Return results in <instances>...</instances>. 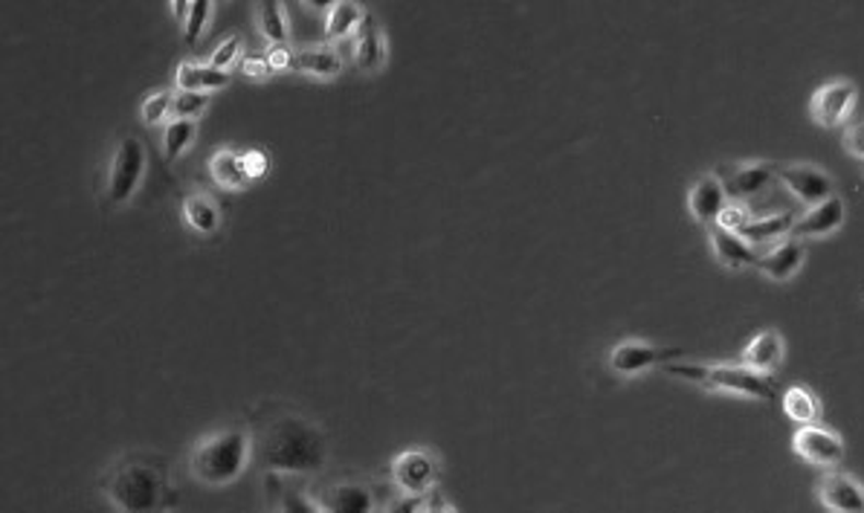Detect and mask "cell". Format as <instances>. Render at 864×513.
Here are the masks:
<instances>
[{
	"label": "cell",
	"mask_w": 864,
	"mask_h": 513,
	"mask_svg": "<svg viewBox=\"0 0 864 513\" xmlns=\"http://www.w3.org/2000/svg\"><path fill=\"white\" fill-rule=\"evenodd\" d=\"M778 180V172H774V163H743V166L734 168V174L725 183V191H728V200H748L757 198L760 191L769 189V183Z\"/></svg>",
	"instance_id": "cell-23"
},
{
	"label": "cell",
	"mask_w": 864,
	"mask_h": 513,
	"mask_svg": "<svg viewBox=\"0 0 864 513\" xmlns=\"http://www.w3.org/2000/svg\"><path fill=\"white\" fill-rule=\"evenodd\" d=\"M424 505H427L424 497H407V493H398V497L389 499V502H386L377 513H424Z\"/></svg>",
	"instance_id": "cell-35"
},
{
	"label": "cell",
	"mask_w": 864,
	"mask_h": 513,
	"mask_svg": "<svg viewBox=\"0 0 864 513\" xmlns=\"http://www.w3.org/2000/svg\"><path fill=\"white\" fill-rule=\"evenodd\" d=\"M256 26L270 47H288L291 26H288V12H284L282 3H258Z\"/></svg>",
	"instance_id": "cell-27"
},
{
	"label": "cell",
	"mask_w": 864,
	"mask_h": 513,
	"mask_svg": "<svg viewBox=\"0 0 864 513\" xmlns=\"http://www.w3.org/2000/svg\"><path fill=\"white\" fill-rule=\"evenodd\" d=\"M386 56H389V47H386V35H383L381 24L374 21L372 15L363 21L360 33L354 35V67L360 73H377L386 65Z\"/></svg>",
	"instance_id": "cell-19"
},
{
	"label": "cell",
	"mask_w": 864,
	"mask_h": 513,
	"mask_svg": "<svg viewBox=\"0 0 864 513\" xmlns=\"http://www.w3.org/2000/svg\"><path fill=\"white\" fill-rule=\"evenodd\" d=\"M209 108V93H184L175 91V105H172V119H189L198 123Z\"/></svg>",
	"instance_id": "cell-32"
},
{
	"label": "cell",
	"mask_w": 864,
	"mask_h": 513,
	"mask_svg": "<svg viewBox=\"0 0 864 513\" xmlns=\"http://www.w3.org/2000/svg\"><path fill=\"white\" fill-rule=\"evenodd\" d=\"M100 490L119 513H166L172 497L168 462L154 453H128L105 470Z\"/></svg>",
	"instance_id": "cell-2"
},
{
	"label": "cell",
	"mask_w": 864,
	"mask_h": 513,
	"mask_svg": "<svg viewBox=\"0 0 864 513\" xmlns=\"http://www.w3.org/2000/svg\"><path fill=\"white\" fill-rule=\"evenodd\" d=\"M662 372L679 381H690L697 386H705L711 392H725V395H743V398L772 400L778 395V383L766 374H757L746 365H725V363H667Z\"/></svg>",
	"instance_id": "cell-4"
},
{
	"label": "cell",
	"mask_w": 864,
	"mask_h": 513,
	"mask_svg": "<svg viewBox=\"0 0 864 513\" xmlns=\"http://www.w3.org/2000/svg\"><path fill=\"white\" fill-rule=\"evenodd\" d=\"M844 149H848V154H853V158H859L864 163V119L862 123L848 125V131H844Z\"/></svg>",
	"instance_id": "cell-36"
},
{
	"label": "cell",
	"mask_w": 864,
	"mask_h": 513,
	"mask_svg": "<svg viewBox=\"0 0 864 513\" xmlns=\"http://www.w3.org/2000/svg\"><path fill=\"white\" fill-rule=\"evenodd\" d=\"M253 464V439L247 427L209 432L191 447L189 473L203 488H230Z\"/></svg>",
	"instance_id": "cell-3"
},
{
	"label": "cell",
	"mask_w": 864,
	"mask_h": 513,
	"mask_svg": "<svg viewBox=\"0 0 864 513\" xmlns=\"http://www.w3.org/2000/svg\"><path fill=\"white\" fill-rule=\"evenodd\" d=\"M244 158H247V168H249V174H253V180H256V177H261V174L267 172V154H265V151H244Z\"/></svg>",
	"instance_id": "cell-38"
},
{
	"label": "cell",
	"mask_w": 864,
	"mask_h": 513,
	"mask_svg": "<svg viewBox=\"0 0 864 513\" xmlns=\"http://www.w3.org/2000/svg\"><path fill=\"white\" fill-rule=\"evenodd\" d=\"M806 261V247L804 241L798 238H783L781 244H774L766 253H760L757 270L769 279V282H790L792 276H798V270Z\"/></svg>",
	"instance_id": "cell-14"
},
{
	"label": "cell",
	"mask_w": 864,
	"mask_h": 513,
	"mask_svg": "<svg viewBox=\"0 0 864 513\" xmlns=\"http://www.w3.org/2000/svg\"><path fill=\"white\" fill-rule=\"evenodd\" d=\"M681 357L679 348H658L644 340H623L618 342L607 357V369L618 377H635L650 369H662L667 363H676Z\"/></svg>",
	"instance_id": "cell-7"
},
{
	"label": "cell",
	"mask_w": 864,
	"mask_h": 513,
	"mask_svg": "<svg viewBox=\"0 0 864 513\" xmlns=\"http://www.w3.org/2000/svg\"><path fill=\"white\" fill-rule=\"evenodd\" d=\"M856 84L848 82V79H839V82H827L813 93L809 114H813V123L821 125V128H839L856 110Z\"/></svg>",
	"instance_id": "cell-9"
},
{
	"label": "cell",
	"mask_w": 864,
	"mask_h": 513,
	"mask_svg": "<svg viewBox=\"0 0 864 513\" xmlns=\"http://www.w3.org/2000/svg\"><path fill=\"white\" fill-rule=\"evenodd\" d=\"M267 485L273 490L276 513H325L316 499H311L308 493H302L300 488H293L288 481L267 476Z\"/></svg>",
	"instance_id": "cell-28"
},
{
	"label": "cell",
	"mask_w": 864,
	"mask_h": 513,
	"mask_svg": "<svg viewBox=\"0 0 864 513\" xmlns=\"http://www.w3.org/2000/svg\"><path fill=\"white\" fill-rule=\"evenodd\" d=\"M189 9H191L189 0H175V3H172V15L177 18V24H180V26L186 24V18H189Z\"/></svg>",
	"instance_id": "cell-40"
},
{
	"label": "cell",
	"mask_w": 864,
	"mask_h": 513,
	"mask_svg": "<svg viewBox=\"0 0 864 513\" xmlns=\"http://www.w3.org/2000/svg\"><path fill=\"white\" fill-rule=\"evenodd\" d=\"M783 412H786L790 421L801 423V427H809V423L821 418V404H818V398L806 386H790V389L783 392Z\"/></svg>",
	"instance_id": "cell-29"
},
{
	"label": "cell",
	"mask_w": 864,
	"mask_h": 513,
	"mask_svg": "<svg viewBox=\"0 0 864 513\" xmlns=\"http://www.w3.org/2000/svg\"><path fill=\"white\" fill-rule=\"evenodd\" d=\"M424 513H458V511L453 505H449L447 499L441 497V493H432V497L427 499Z\"/></svg>",
	"instance_id": "cell-39"
},
{
	"label": "cell",
	"mask_w": 864,
	"mask_h": 513,
	"mask_svg": "<svg viewBox=\"0 0 864 513\" xmlns=\"http://www.w3.org/2000/svg\"><path fill=\"white\" fill-rule=\"evenodd\" d=\"M233 82L230 70H218L209 61H180L175 70V91L215 93Z\"/></svg>",
	"instance_id": "cell-20"
},
{
	"label": "cell",
	"mask_w": 864,
	"mask_h": 513,
	"mask_svg": "<svg viewBox=\"0 0 864 513\" xmlns=\"http://www.w3.org/2000/svg\"><path fill=\"white\" fill-rule=\"evenodd\" d=\"M783 354H786V346H783L781 334L760 331L755 340L743 348V365L769 377V374H774L783 365Z\"/></svg>",
	"instance_id": "cell-21"
},
{
	"label": "cell",
	"mask_w": 864,
	"mask_h": 513,
	"mask_svg": "<svg viewBox=\"0 0 864 513\" xmlns=\"http://www.w3.org/2000/svg\"><path fill=\"white\" fill-rule=\"evenodd\" d=\"M748 218H751V215H748V209L743 207L740 200H728V203H725V209H723V215H720V221H716V226L737 232L743 224H746Z\"/></svg>",
	"instance_id": "cell-34"
},
{
	"label": "cell",
	"mask_w": 864,
	"mask_h": 513,
	"mask_svg": "<svg viewBox=\"0 0 864 513\" xmlns=\"http://www.w3.org/2000/svg\"><path fill=\"white\" fill-rule=\"evenodd\" d=\"M389 473L395 488L407 497L430 499L439 488L441 464L439 456L427 447H409L389 462Z\"/></svg>",
	"instance_id": "cell-6"
},
{
	"label": "cell",
	"mask_w": 864,
	"mask_h": 513,
	"mask_svg": "<svg viewBox=\"0 0 864 513\" xmlns=\"http://www.w3.org/2000/svg\"><path fill=\"white\" fill-rule=\"evenodd\" d=\"M207 168H209V177L226 191L247 189L249 183H253V174H249L247 168L244 151H233V149L215 151V154L207 160Z\"/></svg>",
	"instance_id": "cell-22"
},
{
	"label": "cell",
	"mask_w": 864,
	"mask_h": 513,
	"mask_svg": "<svg viewBox=\"0 0 864 513\" xmlns=\"http://www.w3.org/2000/svg\"><path fill=\"white\" fill-rule=\"evenodd\" d=\"M366 18L369 12L360 3H351V0H337V3H331V9L325 12V35H328V42L354 38Z\"/></svg>",
	"instance_id": "cell-25"
},
{
	"label": "cell",
	"mask_w": 864,
	"mask_h": 513,
	"mask_svg": "<svg viewBox=\"0 0 864 513\" xmlns=\"http://www.w3.org/2000/svg\"><path fill=\"white\" fill-rule=\"evenodd\" d=\"M242 70L247 75H253V79H267V75L273 73V67H270V61H267V56H253L247 58L242 65Z\"/></svg>",
	"instance_id": "cell-37"
},
{
	"label": "cell",
	"mask_w": 864,
	"mask_h": 513,
	"mask_svg": "<svg viewBox=\"0 0 864 513\" xmlns=\"http://www.w3.org/2000/svg\"><path fill=\"white\" fill-rule=\"evenodd\" d=\"M149 172V145L140 133L125 131L110 149L108 166L102 174V203L108 212L131 203L142 177Z\"/></svg>",
	"instance_id": "cell-5"
},
{
	"label": "cell",
	"mask_w": 864,
	"mask_h": 513,
	"mask_svg": "<svg viewBox=\"0 0 864 513\" xmlns=\"http://www.w3.org/2000/svg\"><path fill=\"white\" fill-rule=\"evenodd\" d=\"M293 70L311 79H323L334 82L342 73V56L334 50L331 44H319V47H305V50L293 53Z\"/></svg>",
	"instance_id": "cell-24"
},
{
	"label": "cell",
	"mask_w": 864,
	"mask_h": 513,
	"mask_svg": "<svg viewBox=\"0 0 864 513\" xmlns=\"http://www.w3.org/2000/svg\"><path fill=\"white\" fill-rule=\"evenodd\" d=\"M778 180L783 183V189L790 191L792 198L801 200L804 207H818L824 200H830L836 195V183L824 168L809 166V163H783L774 166Z\"/></svg>",
	"instance_id": "cell-8"
},
{
	"label": "cell",
	"mask_w": 864,
	"mask_h": 513,
	"mask_svg": "<svg viewBox=\"0 0 864 513\" xmlns=\"http://www.w3.org/2000/svg\"><path fill=\"white\" fill-rule=\"evenodd\" d=\"M844 209L848 207L839 195H832L830 200H824L818 207H809L792 226V238H827L844 224Z\"/></svg>",
	"instance_id": "cell-15"
},
{
	"label": "cell",
	"mask_w": 864,
	"mask_h": 513,
	"mask_svg": "<svg viewBox=\"0 0 864 513\" xmlns=\"http://www.w3.org/2000/svg\"><path fill=\"white\" fill-rule=\"evenodd\" d=\"M184 221L198 238H215L224 226V209L209 191H189L184 195Z\"/></svg>",
	"instance_id": "cell-16"
},
{
	"label": "cell",
	"mask_w": 864,
	"mask_h": 513,
	"mask_svg": "<svg viewBox=\"0 0 864 513\" xmlns=\"http://www.w3.org/2000/svg\"><path fill=\"white\" fill-rule=\"evenodd\" d=\"M212 12H215V7H212L209 0H191L189 18H186V24H184V42L189 44V47H195V44L203 38V33H207V24L212 21Z\"/></svg>",
	"instance_id": "cell-31"
},
{
	"label": "cell",
	"mask_w": 864,
	"mask_h": 513,
	"mask_svg": "<svg viewBox=\"0 0 864 513\" xmlns=\"http://www.w3.org/2000/svg\"><path fill=\"white\" fill-rule=\"evenodd\" d=\"M818 502L830 513H864V488L850 473L830 470L818 481Z\"/></svg>",
	"instance_id": "cell-12"
},
{
	"label": "cell",
	"mask_w": 864,
	"mask_h": 513,
	"mask_svg": "<svg viewBox=\"0 0 864 513\" xmlns=\"http://www.w3.org/2000/svg\"><path fill=\"white\" fill-rule=\"evenodd\" d=\"M172 105H175V91H154L142 102V123L145 125H168L172 123Z\"/></svg>",
	"instance_id": "cell-30"
},
{
	"label": "cell",
	"mask_w": 864,
	"mask_h": 513,
	"mask_svg": "<svg viewBox=\"0 0 864 513\" xmlns=\"http://www.w3.org/2000/svg\"><path fill=\"white\" fill-rule=\"evenodd\" d=\"M198 140V123H189V119H172L168 125H163V133H160V154H163V163L172 166L177 160L184 158L186 151L191 149V142Z\"/></svg>",
	"instance_id": "cell-26"
},
{
	"label": "cell",
	"mask_w": 864,
	"mask_h": 513,
	"mask_svg": "<svg viewBox=\"0 0 864 513\" xmlns=\"http://www.w3.org/2000/svg\"><path fill=\"white\" fill-rule=\"evenodd\" d=\"M253 464L267 476H314L331 458L328 435L308 415L284 404H261L247 423Z\"/></svg>",
	"instance_id": "cell-1"
},
{
	"label": "cell",
	"mask_w": 864,
	"mask_h": 513,
	"mask_svg": "<svg viewBox=\"0 0 864 513\" xmlns=\"http://www.w3.org/2000/svg\"><path fill=\"white\" fill-rule=\"evenodd\" d=\"M725 203H728V191L725 183L716 174H702L688 195V209L693 221H699L702 226H714L723 215Z\"/></svg>",
	"instance_id": "cell-13"
},
{
	"label": "cell",
	"mask_w": 864,
	"mask_h": 513,
	"mask_svg": "<svg viewBox=\"0 0 864 513\" xmlns=\"http://www.w3.org/2000/svg\"><path fill=\"white\" fill-rule=\"evenodd\" d=\"M316 502L325 513H377L374 488L360 479L334 481V485L323 488Z\"/></svg>",
	"instance_id": "cell-10"
},
{
	"label": "cell",
	"mask_w": 864,
	"mask_h": 513,
	"mask_svg": "<svg viewBox=\"0 0 864 513\" xmlns=\"http://www.w3.org/2000/svg\"><path fill=\"white\" fill-rule=\"evenodd\" d=\"M708 241H711L714 258L725 270H748V267H757V261H760V249L746 244L732 230H723V226L716 224L708 226Z\"/></svg>",
	"instance_id": "cell-17"
},
{
	"label": "cell",
	"mask_w": 864,
	"mask_h": 513,
	"mask_svg": "<svg viewBox=\"0 0 864 513\" xmlns=\"http://www.w3.org/2000/svg\"><path fill=\"white\" fill-rule=\"evenodd\" d=\"M244 53V38L242 35H230V38H224V42L218 44L215 50H212V56H209V65L218 67V70H230V67L242 58Z\"/></svg>",
	"instance_id": "cell-33"
},
{
	"label": "cell",
	"mask_w": 864,
	"mask_h": 513,
	"mask_svg": "<svg viewBox=\"0 0 864 513\" xmlns=\"http://www.w3.org/2000/svg\"><path fill=\"white\" fill-rule=\"evenodd\" d=\"M792 226H795V215L792 212H772V215H751L746 224L737 230L746 244H751L755 249L760 247H774L783 238H792Z\"/></svg>",
	"instance_id": "cell-18"
},
{
	"label": "cell",
	"mask_w": 864,
	"mask_h": 513,
	"mask_svg": "<svg viewBox=\"0 0 864 513\" xmlns=\"http://www.w3.org/2000/svg\"><path fill=\"white\" fill-rule=\"evenodd\" d=\"M792 450H795V456L815 464V467H836L844 458V444H841L839 435L832 430H824L818 423L801 427L792 439Z\"/></svg>",
	"instance_id": "cell-11"
},
{
	"label": "cell",
	"mask_w": 864,
	"mask_h": 513,
	"mask_svg": "<svg viewBox=\"0 0 864 513\" xmlns=\"http://www.w3.org/2000/svg\"><path fill=\"white\" fill-rule=\"evenodd\" d=\"M862 172H864V166H862Z\"/></svg>",
	"instance_id": "cell-41"
}]
</instances>
